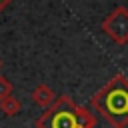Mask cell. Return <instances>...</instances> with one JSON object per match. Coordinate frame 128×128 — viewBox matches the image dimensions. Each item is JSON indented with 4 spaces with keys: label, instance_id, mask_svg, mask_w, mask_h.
Masks as SVG:
<instances>
[{
    "label": "cell",
    "instance_id": "4",
    "mask_svg": "<svg viewBox=\"0 0 128 128\" xmlns=\"http://www.w3.org/2000/svg\"><path fill=\"white\" fill-rule=\"evenodd\" d=\"M32 100H34V104H38L40 108H48V106L54 104L56 94H54V90H52L48 84H38V86L32 90Z\"/></svg>",
    "mask_w": 128,
    "mask_h": 128
},
{
    "label": "cell",
    "instance_id": "1",
    "mask_svg": "<svg viewBox=\"0 0 128 128\" xmlns=\"http://www.w3.org/2000/svg\"><path fill=\"white\" fill-rule=\"evenodd\" d=\"M92 108L112 126H128V78L124 74L112 76L90 100Z\"/></svg>",
    "mask_w": 128,
    "mask_h": 128
},
{
    "label": "cell",
    "instance_id": "8",
    "mask_svg": "<svg viewBox=\"0 0 128 128\" xmlns=\"http://www.w3.org/2000/svg\"><path fill=\"white\" fill-rule=\"evenodd\" d=\"M0 68H2V60H0Z\"/></svg>",
    "mask_w": 128,
    "mask_h": 128
},
{
    "label": "cell",
    "instance_id": "7",
    "mask_svg": "<svg viewBox=\"0 0 128 128\" xmlns=\"http://www.w3.org/2000/svg\"><path fill=\"white\" fill-rule=\"evenodd\" d=\"M10 2H12V0H0V12H2V10H4V8L10 4Z\"/></svg>",
    "mask_w": 128,
    "mask_h": 128
},
{
    "label": "cell",
    "instance_id": "6",
    "mask_svg": "<svg viewBox=\"0 0 128 128\" xmlns=\"http://www.w3.org/2000/svg\"><path fill=\"white\" fill-rule=\"evenodd\" d=\"M10 94H12V82L6 76H0V100H4Z\"/></svg>",
    "mask_w": 128,
    "mask_h": 128
},
{
    "label": "cell",
    "instance_id": "5",
    "mask_svg": "<svg viewBox=\"0 0 128 128\" xmlns=\"http://www.w3.org/2000/svg\"><path fill=\"white\" fill-rule=\"evenodd\" d=\"M0 110L4 112V116H16L20 110H22V102L16 98V96H6L4 100H0Z\"/></svg>",
    "mask_w": 128,
    "mask_h": 128
},
{
    "label": "cell",
    "instance_id": "2",
    "mask_svg": "<svg viewBox=\"0 0 128 128\" xmlns=\"http://www.w3.org/2000/svg\"><path fill=\"white\" fill-rule=\"evenodd\" d=\"M36 128H94L96 116L86 108L78 106L70 96H58L34 122Z\"/></svg>",
    "mask_w": 128,
    "mask_h": 128
},
{
    "label": "cell",
    "instance_id": "3",
    "mask_svg": "<svg viewBox=\"0 0 128 128\" xmlns=\"http://www.w3.org/2000/svg\"><path fill=\"white\" fill-rule=\"evenodd\" d=\"M102 30L106 32V36L124 46L128 44V8L126 6H116L104 20H102Z\"/></svg>",
    "mask_w": 128,
    "mask_h": 128
}]
</instances>
